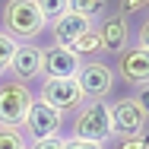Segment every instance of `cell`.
I'll list each match as a JSON object with an SVG mask.
<instances>
[{"label":"cell","mask_w":149,"mask_h":149,"mask_svg":"<svg viewBox=\"0 0 149 149\" xmlns=\"http://www.w3.org/2000/svg\"><path fill=\"white\" fill-rule=\"evenodd\" d=\"M0 29L13 41L26 45V41L41 38V32L48 29V19L41 16L35 0H3L0 3Z\"/></svg>","instance_id":"obj_1"},{"label":"cell","mask_w":149,"mask_h":149,"mask_svg":"<svg viewBox=\"0 0 149 149\" xmlns=\"http://www.w3.org/2000/svg\"><path fill=\"white\" fill-rule=\"evenodd\" d=\"M70 136L108 146V143L114 140L108 102H105V98H83V105L70 114Z\"/></svg>","instance_id":"obj_2"},{"label":"cell","mask_w":149,"mask_h":149,"mask_svg":"<svg viewBox=\"0 0 149 149\" xmlns=\"http://www.w3.org/2000/svg\"><path fill=\"white\" fill-rule=\"evenodd\" d=\"M32 102H35L32 86L13 76H0V124L3 127H22Z\"/></svg>","instance_id":"obj_3"},{"label":"cell","mask_w":149,"mask_h":149,"mask_svg":"<svg viewBox=\"0 0 149 149\" xmlns=\"http://www.w3.org/2000/svg\"><path fill=\"white\" fill-rule=\"evenodd\" d=\"M67 127V114H60L57 108L45 105L41 98H35L29 108V114L22 120V133L29 140H51V136H63Z\"/></svg>","instance_id":"obj_4"},{"label":"cell","mask_w":149,"mask_h":149,"mask_svg":"<svg viewBox=\"0 0 149 149\" xmlns=\"http://www.w3.org/2000/svg\"><path fill=\"white\" fill-rule=\"evenodd\" d=\"M114 83H118L114 67L105 63L102 57L98 60H83V67L76 73V86L83 89V98H105L108 102V95L114 92Z\"/></svg>","instance_id":"obj_5"},{"label":"cell","mask_w":149,"mask_h":149,"mask_svg":"<svg viewBox=\"0 0 149 149\" xmlns=\"http://www.w3.org/2000/svg\"><path fill=\"white\" fill-rule=\"evenodd\" d=\"M108 111H111V130H114V136H133V133L149 130V118H146V111L140 108V102L133 95L108 102Z\"/></svg>","instance_id":"obj_6"},{"label":"cell","mask_w":149,"mask_h":149,"mask_svg":"<svg viewBox=\"0 0 149 149\" xmlns=\"http://www.w3.org/2000/svg\"><path fill=\"white\" fill-rule=\"evenodd\" d=\"M114 76L130 89L149 86V51L140 45H127L114 57Z\"/></svg>","instance_id":"obj_7"},{"label":"cell","mask_w":149,"mask_h":149,"mask_svg":"<svg viewBox=\"0 0 149 149\" xmlns=\"http://www.w3.org/2000/svg\"><path fill=\"white\" fill-rule=\"evenodd\" d=\"M35 98H41L45 105L57 108L60 114H73L83 105V89L76 86V79H41V86L35 92Z\"/></svg>","instance_id":"obj_8"},{"label":"cell","mask_w":149,"mask_h":149,"mask_svg":"<svg viewBox=\"0 0 149 149\" xmlns=\"http://www.w3.org/2000/svg\"><path fill=\"white\" fill-rule=\"evenodd\" d=\"M83 60L76 57L70 48L60 45H41V79H76Z\"/></svg>","instance_id":"obj_9"},{"label":"cell","mask_w":149,"mask_h":149,"mask_svg":"<svg viewBox=\"0 0 149 149\" xmlns=\"http://www.w3.org/2000/svg\"><path fill=\"white\" fill-rule=\"evenodd\" d=\"M95 32H98V38H102L105 54H114V57H118L127 45H133L130 19H124L120 13H105V16L95 22Z\"/></svg>","instance_id":"obj_10"},{"label":"cell","mask_w":149,"mask_h":149,"mask_svg":"<svg viewBox=\"0 0 149 149\" xmlns=\"http://www.w3.org/2000/svg\"><path fill=\"white\" fill-rule=\"evenodd\" d=\"M6 76H13V79H19V83H38L41 79V45H35V41H26V45H19L16 48V54L10 60V70H6Z\"/></svg>","instance_id":"obj_11"},{"label":"cell","mask_w":149,"mask_h":149,"mask_svg":"<svg viewBox=\"0 0 149 149\" xmlns=\"http://www.w3.org/2000/svg\"><path fill=\"white\" fill-rule=\"evenodd\" d=\"M95 22H89V19H83V16H76V13H63L60 19H54L51 26H48V32H51V45H60V48H70L83 32H89Z\"/></svg>","instance_id":"obj_12"},{"label":"cell","mask_w":149,"mask_h":149,"mask_svg":"<svg viewBox=\"0 0 149 149\" xmlns=\"http://www.w3.org/2000/svg\"><path fill=\"white\" fill-rule=\"evenodd\" d=\"M70 51H73L79 60H98V57H105V48H102V38H98L95 26H92L89 32H83V35L70 45Z\"/></svg>","instance_id":"obj_13"},{"label":"cell","mask_w":149,"mask_h":149,"mask_svg":"<svg viewBox=\"0 0 149 149\" xmlns=\"http://www.w3.org/2000/svg\"><path fill=\"white\" fill-rule=\"evenodd\" d=\"M70 13H76L89 22H98L108 13V0H70Z\"/></svg>","instance_id":"obj_14"},{"label":"cell","mask_w":149,"mask_h":149,"mask_svg":"<svg viewBox=\"0 0 149 149\" xmlns=\"http://www.w3.org/2000/svg\"><path fill=\"white\" fill-rule=\"evenodd\" d=\"M0 149H29V136L22 127H3L0 124Z\"/></svg>","instance_id":"obj_15"},{"label":"cell","mask_w":149,"mask_h":149,"mask_svg":"<svg viewBox=\"0 0 149 149\" xmlns=\"http://www.w3.org/2000/svg\"><path fill=\"white\" fill-rule=\"evenodd\" d=\"M38 3V10H41V16L48 19V26L54 22V19H60L63 13H70V0H35Z\"/></svg>","instance_id":"obj_16"},{"label":"cell","mask_w":149,"mask_h":149,"mask_svg":"<svg viewBox=\"0 0 149 149\" xmlns=\"http://www.w3.org/2000/svg\"><path fill=\"white\" fill-rule=\"evenodd\" d=\"M108 149H149V130L133 133V136H114Z\"/></svg>","instance_id":"obj_17"},{"label":"cell","mask_w":149,"mask_h":149,"mask_svg":"<svg viewBox=\"0 0 149 149\" xmlns=\"http://www.w3.org/2000/svg\"><path fill=\"white\" fill-rule=\"evenodd\" d=\"M16 48H19V41H13L6 32L0 29V76H6L10 60H13V54H16Z\"/></svg>","instance_id":"obj_18"},{"label":"cell","mask_w":149,"mask_h":149,"mask_svg":"<svg viewBox=\"0 0 149 149\" xmlns=\"http://www.w3.org/2000/svg\"><path fill=\"white\" fill-rule=\"evenodd\" d=\"M146 10H149V0H118L114 13H120L124 19H133V16H143Z\"/></svg>","instance_id":"obj_19"},{"label":"cell","mask_w":149,"mask_h":149,"mask_svg":"<svg viewBox=\"0 0 149 149\" xmlns=\"http://www.w3.org/2000/svg\"><path fill=\"white\" fill-rule=\"evenodd\" d=\"M63 149H108V146L89 143V140H76V136H63Z\"/></svg>","instance_id":"obj_20"},{"label":"cell","mask_w":149,"mask_h":149,"mask_svg":"<svg viewBox=\"0 0 149 149\" xmlns=\"http://www.w3.org/2000/svg\"><path fill=\"white\" fill-rule=\"evenodd\" d=\"M29 149H63V136H51V140H29Z\"/></svg>","instance_id":"obj_21"},{"label":"cell","mask_w":149,"mask_h":149,"mask_svg":"<svg viewBox=\"0 0 149 149\" xmlns=\"http://www.w3.org/2000/svg\"><path fill=\"white\" fill-rule=\"evenodd\" d=\"M136 45L149 51V16H143V22H140V29H136Z\"/></svg>","instance_id":"obj_22"},{"label":"cell","mask_w":149,"mask_h":149,"mask_svg":"<svg viewBox=\"0 0 149 149\" xmlns=\"http://www.w3.org/2000/svg\"><path fill=\"white\" fill-rule=\"evenodd\" d=\"M133 98L140 102V108L146 111V118H149V86H140V89H133Z\"/></svg>","instance_id":"obj_23"}]
</instances>
